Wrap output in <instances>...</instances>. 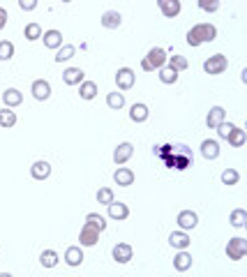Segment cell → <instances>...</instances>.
<instances>
[{
	"mask_svg": "<svg viewBox=\"0 0 247 277\" xmlns=\"http://www.w3.org/2000/svg\"><path fill=\"white\" fill-rule=\"evenodd\" d=\"M14 58V44L7 40L0 42V60H12Z\"/></svg>",
	"mask_w": 247,
	"mask_h": 277,
	"instance_id": "obj_36",
	"label": "cell"
},
{
	"mask_svg": "<svg viewBox=\"0 0 247 277\" xmlns=\"http://www.w3.org/2000/svg\"><path fill=\"white\" fill-rule=\"evenodd\" d=\"M16 125V113L12 109H0V127H5V130H10V127Z\"/></svg>",
	"mask_w": 247,
	"mask_h": 277,
	"instance_id": "obj_29",
	"label": "cell"
},
{
	"mask_svg": "<svg viewBox=\"0 0 247 277\" xmlns=\"http://www.w3.org/2000/svg\"><path fill=\"white\" fill-rule=\"evenodd\" d=\"M157 7L162 10V14L167 16V19H173V16L180 14L182 5H180V0H157Z\"/></svg>",
	"mask_w": 247,
	"mask_h": 277,
	"instance_id": "obj_10",
	"label": "cell"
},
{
	"mask_svg": "<svg viewBox=\"0 0 247 277\" xmlns=\"http://www.w3.org/2000/svg\"><path fill=\"white\" fill-rule=\"evenodd\" d=\"M19 7L23 12H33L37 7V0H19Z\"/></svg>",
	"mask_w": 247,
	"mask_h": 277,
	"instance_id": "obj_41",
	"label": "cell"
},
{
	"mask_svg": "<svg viewBox=\"0 0 247 277\" xmlns=\"http://www.w3.org/2000/svg\"><path fill=\"white\" fill-rule=\"evenodd\" d=\"M201 155L206 160H217L220 157V143L215 139H203L201 141Z\"/></svg>",
	"mask_w": 247,
	"mask_h": 277,
	"instance_id": "obj_19",
	"label": "cell"
},
{
	"mask_svg": "<svg viewBox=\"0 0 247 277\" xmlns=\"http://www.w3.org/2000/svg\"><path fill=\"white\" fill-rule=\"evenodd\" d=\"M113 180H116L118 187H130V185H134V171L127 169V166H120V169H116V173H113Z\"/></svg>",
	"mask_w": 247,
	"mask_h": 277,
	"instance_id": "obj_12",
	"label": "cell"
},
{
	"mask_svg": "<svg viewBox=\"0 0 247 277\" xmlns=\"http://www.w3.org/2000/svg\"><path fill=\"white\" fill-rule=\"evenodd\" d=\"M160 81L162 83H167V86H171V83H176L178 81V72H173L171 67H162L160 70Z\"/></svg>",
	"mask_w": 247,
	"mask_h": 277,
	"instance_id": "obj_34",
	"label": "cell"
},
{
	"mask_svg": "<svg viewBox=\"0 0 247 277\" xmlns=\"http://www.w3.org/2000/svg\"><path fill=\"white\" fill-rule=\"evenodd\" d=\"M106 104H109V109H113V111H118V109H122L125 106V95L122 93H109L106 95Z\"/></svg>",
	"mask_w": 247,
	"mask_h": 277,
	"instance_id": "obj_30",
	"label": "cell"
},
{
	"mask_svg": "<svg viewBox=\"0 0 247 277\" xmlns=\"http://www.w3.org/2000/svg\"><path fill=\"white\" fill-rule=\"evenodd\" d=\"M111 257L116 263H127V261H132V257H134V247H132L130 242H118V245H113Z\"/></svg>",
	"mask_w": 247,
	"mask_h": 277,
	"instance_id": "obj_5",
	"label": "cell"
},
{
	"mask_svg": "<svg viewBox=\"0 0 247 277\" xmlns=\"http://www.w3.org/2000/svg\"><path fill=\"white\" fill-rule=\"evenodd\" d=\"M238 180H240V173H238L236 169H224L222 171V182L224 185H238Z\"/></svg>",
	"mask_w": 247,
	"mask_h": 277,
	"instance_id": "obj_38",
	"label": "cell"
},
{
	"mask_svg": "<svg viewBox=\"0 0 247 277\" xmlns=\"http://www.w3.org/2000/svg\"><path fill=\"white\" fill-rule=\"evenodd\" d=\"M245 139H247V136H245V130H240V127H233V132H231V134H229V139H227V141L231 143V146L240 148L242 143H245Z\"/></svg>",
	"mask_w": 247,
	"mask_h": 277,
	"instance_id": "obj_33",
	"label": "cell"
},
{
	"mask_svg": "<svg viewBox=\"0 0 247 277\" xmlns=\"http://www.w3.org/2000/svg\"><path fill=\"white\" fill-rule=\"evenodd\" d=\"M0 277H14L12 272H0Z\"/></svg>",
	"mask_w": 247,
	"mask_h": 277,
	"instance_id": "obj_44",
	"label": "cell"
},
{
	"mask_svg": "<svg viewBox=\"0 0 247 277\" xmlns=\"http://www.w3.org/2000/svg\"><path fill=\"white\" fill-rule=\"evenodd\" d=\"M224 120H227V111H224L222 106H212V109L208 111V116H206V125H208V127L217 130V127L222 125Z\"/></svg>",
	"mask_w": 247,
	"mask_h": 277,
	"instance_id": "obj_11",
	"label": "cell"
},
{
	"mask_svg": "<svg viewBox=\"0 0 247 277\" xmlns=\"http://www.w3.org/2000/svg\"><path fill=\"white\" fill-rule=\"evenodd\" d=\"M134 81H136V74H134V70H130V67H120V70L116 72V86L120 88V90L134 88Z\"/></svg>",
	"mask_w": 247,
	"mask_h": 277,
	"instance_id": "obj_6",
	"label": "cell"
},
{
	"mask_svg": "<svg viewBox=\"0 0 247 277\" xmlns=\"http://www.w3.org/2000/svg\"><path fill=\"white\" fill-rule=\"evenodd\" d=\"M233 127H236V125H231V122H227V120H224L222 125L217 127V134L222 136V139H229V134H231V132H233Z\"/></svg>",
	"mask_w": 247,
	"mask_h": 277,
	"instance_id": "obj_39",
	"label": "cell"
},
{
	"mask_svg": "<svg viewBox=\"0 0 247 277\" xmlns=\"http://www.w3.org/2000/svg\"><path fill=\"white\" fill-rule=\"evenodd\" d=\"M65 263L67 266H72V268H76V266H81L83 263V250H81L79 245H72V247H67L65 250Z\"/></svg>",
	"mask_w": 247,
	"mask_h": 277,
	"instance_id": "obj_13",
	"label": "cell"
},
{
	"mask_svg": "<svg viewBox=\"0 0 247 277\" xmlns=\"http://www.w3.org/2000/svg\"><path fill=\"white\" fill-rule=\"evenodd\" d=\"M97 201L104 203V206H111L116 199H113V190L111 187H100V192H97Z\"/></svg>",
	"mask_w": 247,
	"mask_h": 277,
	"instance_id": "obj_35",
	"label": "cell"
},
{
	"mask_svg": "<svg viewBox=\"0 0 247 277\" xmlns=\"http://www.w3.org/2000/svg\"><path fill=\"white\" fill-rule=\"evenodd\" d=\"M173 268H176L178 272H185L192 268V254L187 252V250H182V252H178L176 257H173Z\"/></svg>",
	"mask_w": 247,
	"mask_h": 277,
	"instance_id": "obj_24",
	"label": "cell"
},
{
	"mask_svg": "<svg viewBox=\"0 0 247 277\" xmlns=\"http://www.w3.org/2000/svg\"><path fill=\"white\" fill-rule=\"evenodd\" d=\"M30 93H33V97H35L37 102H46L51 97V83L49 81H44V79H37L35 83H33Z\"/></svg>",
	"mask_w": 247,
	"mask_h": 277,
	"instance_id": "obj_8",
	"label": "cell"
},
{
	"mask_svg": "<svg viewBox=\"0 0 247 277\" xmlns=\"http://www.w3.org/2000/svg\"><path fill=\"white\" fill-rule=\"evenodd\" d=\"M106 208H109V217H111V220L122 222V220H127V217H130V208H127V203L113 201L111 206H106Z\"/></svg>",
	"mask_w": 247,
	"mask_h": 277,
	"instance_id": "obj_20",
	"label": "cell"
},
{
	"mask_svg": "<svg viewBox=\"0 0 247 277\" xmlns=\"http://www.w3.org/2000/svg\"><path fill=\"white\" fill-rule=\"evenodd\" d=\"M74 53H76V49H74L72 44L60 46V51H58V55H56V63H65V60H70V58H74Z\"/></svg>",
	"mask_w": 247,
	"mask_h": 277,
	"instance_id": "obj_37",
	"label": "cell"
},
{
	"mask_svg": "<svg viewBox=\"0 0 247 277\" xmlns=\"http://www.w3.org/2000/svg\"><path fill=\"white\" fill-rule=\"evenodd\" d=\"M148 116H150V111H148V106L143 104V102L132 104V109H130V120L132 122H146Z\"/></svg>",
	"mask_w": 247,
	"mask_h": 277,
	"instance_id": "obj_18",
	"label": "cell"
},
{
	"mask_svg": "<svg viewBox=\"0 0 247 277\" xmlns=\"http://www.w3.org/2000/svg\"><path fill=\"white\" fill-rule=\"evenodd\" d=\"M178 227H180V231H192V229L199 224V215L194 210H180L178 212Z\"/></svg>",
	"mask_w": 247,
	"mask_h": 277,
	"instance_id": "obj_7",
	"label": "cell"
},
{
	"mask_svg": "<svg viewBox=\"0 0 247 277\" xmlns=\"http://www.w3.org/2000/svg\"><path fill=\"white\" fill-rule=\"evenodd\" d=\"M146 60L150 63V67H152V72H160L162 67H167V60H169V55H167V51L162 49V46H152L150 51H148V55H146Z\"/></svg>",
	"mask_w": 247,
	"mask_h": 277,
	"instance_id": "obj_4",
	"label": "cell"
},
{
	"mask_svg": "<svg viewBox=\"0 0 247 277\" xmlns=\"http://www.w3.org/2000/svg\"><path fill=\"white\" fill-rule=\"evenodd\" d=\"M229 67V60H227V55H222V53H215V55H210V58H206V63H203V72L206 74H222L224 70Z\"/></svg>",
	"mask_w": 247,
	"mask_h": 277,
	"instance_id": "obj_2",
	"label": "cell"
},
{
	"mask_svg": "<svg viewBox=\"0 0 247 277\" xmlns=\"http://www.w3.org/2000/svg\"><path fill=\"white\" fill-rule=\"evenodd\" d=\"M7 19H10V16H7V10L5 7H0V30L7 25Z\"/></svg>",
	"mask_w": 247,
	"mask_h": 277,
	"instance_id": "obj_42",
	"label": "cell"
},
{
	"mask_svg": "<svg viewBox=\"0 0 247 277\" xmlns=\"http://www.w3.org/2000/svg\"><path fill=\"white\" fill-rule=\"evenodd\" d=\"M229 222H231V227L242 229L245 227V222H247V212L242 210V208H236V210L231 212V217H229Z\"/></svg>",
	"mask_w": 247,
	"mask_h": 277,
	"instance_id": "obj_32",
	"label": "cell"
},
{
	"mask_svg": "<svg viewBox=\"0 0 247 277\" xmlns=\"http://www.w3.org/2000/svg\"><path fill=\"white\" fill-rule=\"evenodd\" d=\"M132 155H134V146H132L130 141H125V143H120V146L113 150V162H116V164H125Z\"/></svg>",
	"mask_w": 247,
	"mask_h": 277,
	"instance_id": "obj_17",
	"label": "cell"
},
{
	"mask_svg": "<svg viewBox=\"0 0 247 277\" xmlns=\"http://www.w3.org/2000/svg\"><path fill=\"white\" fill-rule=\"evenodd\" d=\"M23 35H25V40L28 42L42 40V25L40 23H28L25 25V30H23Z\"/></svg>",
	"mask_w": 247,
	"mask_h": 277,
	"instance_id": "obj_31",
	"label": "cell"
},
{
	"mask_svg": "<svg viewBox=\"0 0 247 277\" xmlns=\"http://www.w3.org/2000/svg\"><path fill=\"white\" fill-rule=\"evenodd\" d=\"M86 227H90V229H95V231H104L106 229V220L100 215V212H88L86 215Z\"/></svg>",
	"mask_w": 247,
	"mask_h": 277,
	"instance_id": "obj_25",
	"label": "cell"
},
{
	"mask_svg": "<svg viewBox=\"0 0 247 277\" xmlns=\"http://www.w3.org/2000/svg\"><path fill=\"white\" fill-rule=\"evenodd\" d=\"M30 176L35 178V180H46V178L51 176V164L46 160H37L35 164L30 166Z\"/></svg>",
	"mask_w": 247,
	"mask_h": 277,
	"instance_id": "obj_15",
	"label": "cell"
},
{
	"mask_svg": "<svg viewBox=\"0 0 247 277\" xmlns=\"http://www.w3.org/2000/svg\"><path fill=\"white\" fill-rule=\"evenodd\" d=\"M42 40H44L46 49H60L63 46V33L60 30H46V33H42Z\"/></svg>",
	"mask_w": 247,
	"mask_h": 277,
	"instance_id": "obj_22",
	"label": "cell"
},
{
	"mask_svg": "<svg viewBox=\"0 0 247 277\" xmlns=\"http://www.w3.org/2000/svg\"><path fill=\"white\" fill-rule=\"evenodd\" d=\"M141 70H143V72H152L150 63H148V60H146V58H143V60H141Z\"/></svg>",
	"mask_w": 247,
	"mask_h": 277,
	"instance_id": "obj_43",
	"label": "cell"
},
{
	"mask_svg": "<svg viewBox=\"0 0 247 277\" xmlns=\"http://www.w3.org/2000/svg\"><path fill=\"white\" fill-rule=\"evenodd\" d=\"M58 261H60V259H58V252H53V250H44V252L40 254V263L44 268H56Z\"/></svg>",
	"mask_w": 247,
	"mask_h": 277,
	"instance_id": "obj_28",
	"label": "cell"
},
{
	"mask_svg": "<svg viewBox=\"0 0 247 277\" xmlns=\"http://www.w3.org/2000/svg\"><path fill=\"white\" fill-rule=\"evenodd\" d=\"M79 240H81L79 247H92V245H97V240H100V231H95V229L83 224V229H81V233H79Z\"/></svg>",
	"mask_w": 247,
	"mask_h": 277,
	"instance_id": "obj_16",
	"label": "cell"
},
{
	"mask_svg": "<svg viewBox=\"0 0 247 277\" xmlns=\"http://www.w3.org/2000/svg\"><path fill=\"white\" fill-rule=\"evenodd\" d=\"M245 254H247L245 238H231L227 245V257L231 259V261H240V259H245Z\"/></svg>",
	"mask_w": 247,
	"mask_h": 277,
	"instance_id": "obj_3",
	"label": "cell"
},
{
	"mask_svg": "<svg viewBox=\"0 0 247 277\" xmlns=\"http://www.w3.org/2000/svg\"><path fill=\"white\" fill-rule=\"evenodd\" d=\"M100 23L104 25L106 30H116V28H120L122 16H120V12H118V10H109V12H104V14H102Z\"/></svg>",
	"mask_w": 247,
	"mask_h": 277,
	"instance_id": "obj_9",
	"label": "cell"
},
{
	"mask_svg": "<svg viewBox=\"0 0 247 277\" xmlns=\"http://www.w3.org/2000/svg\"><path fill=\"white\" fill-rule=\"evenodd\" d=\"M199 7H201L203 12H217V10H220V0H212V3L201 0V3H199Z\"/></svg>",
	"mask_w": 247,
	"mask_h": 277,
	"instance_id": "obj_40",
	"label": "cell"
},
{
	"mask_svg": "<svg viewBox=\"0 0 247 277\" xmlns=\"http://www.w3.org/2000/svg\"><path fill=\"white\" fill-rule=\"evenodd\" d=\"M79 95L81 100H95L97 97V83L95 81H83L79 88Z\"/></svg>",
	"mask_w": 247,
	"mask_h": 277,
	"instance_id": "obj_27",
	"label": "cell"
},
{
	"mask_svg": "<svg viewBox=\"0 0 247 277\" xmlns=\"http://www.w3.org/2000/svg\"><path fill=\"white\" fill-rule=\"evenodd\" d=\"M83 70L81 67H67L65 72H63V81H65L67 86H81L83 83Z\"/></svg>",
	"mask_w": 247,
	"mask_h": 277,
	"instance_id": "obj_14",
	"label": "cell"
},
{
	"mask_svg": "<svg viewBox=\"0 0 247 277\" xmlns=\"http://www.w3.org/2000/svg\"><path fill=\"white\" fill-rule=\"evenodd\" d=\"M187 65H190V63H187V58H185V55H178V53L169 55V60H167V67H171V70L178 72V74H180V72H185Z\"/></svg>",
	"mask_w": 247,
	"mask_h": 277,
	"instance_id": "obj_26",
	"label": "cell"
},
{
	"mask_svg": "<svg viewBox=\"0 0 247 277\" xmlns=\"http://www.w3.org/2000/svg\"><path fill=\"white\" fill-rule=\"evenodd\" d=\"M190 236H187L185 231H173L171 236H169V245L171 247H176L178 252H182V250H187L190 247Z\"/></svg>",
	"mask_w": 247,
	"mask_h": 277,
	"instance_id": "obj_21",
	"label": "cell"
},
{
	"mask_svg": "<svg viewBox=\"0 0 247 277\" xmlns=\"http://www.w3.org/2000/svg\"><path fill=\"white\" fill-rule=\"evenodd\" d=\"M3 102H5V109H14V106H19L21 102H23V95H21V90H16V88H7V90L3 93Z\"/></svg>",
	"mask_w": 247,
	"mask_h": 277,
	"instance_id": "obj_23",
	"label": "cell"
},
{
	"mask_svg": "<svg viewBox=\"0 0 247 277\" xmlns=\"http://www.w3.org/2000/svg\"><path fill=\"white\" fill-rule=\"evenodd\" d=\"M215 40H217V28L212 23H197L187 33V44L194 46V49L206 44V42H215Z\"/></svg>",
	"mask_w": 247,
	"mask_h": 277,
	"instance_id": "obj_1",
	"label": "cell"
}]
</instances>
